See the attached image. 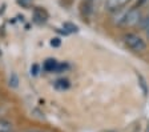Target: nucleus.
<instances>
[{
	"label": "nucleus",
	"mask_w": 149,
	"mask_h": 132,
	"mask_svg": "<svg viewBox=\"0 0 149 132\" xmlns=\"http://www.w3.org/2000/svg\"><path fill=\"white\" fill-rule=\"evenodd\" d=\"M25 132H43V131H40V129H28Z\"/></svg>",
	"instance_id": "ddd939ff"
},
{
	"label": "nucleus",
	"mask_w": 149,
	"mask_h": 132,
	"mask_svg": "<svg viewBox=\"0 0 149 132\" xmlns=\"http://www.w3.org/2000/svg\"><path fill=\"white\" fill-rule=\"evenodd\" d=\"M137 79H139V84L141 87V89H143L144 95H148V84H146V80L144 79V76L137 73Z\"/></svg>",
	"instance_id": "6e6552de"
},
{
	"label": "nucleus",
	"mask_w": 149,
	"mask_h": 132,
	"mask_svg": "<svg viewBox=\"0 0 149 132\" xmlns=\"http://www.w3.org/2000/svg\"><path fill=\"white\" fill-rule=\"evenodd\" d=\"M145 4H149V0H146V3Z\"/></svg>",
	"instance_id": "2eb2a0df"
},
{
	"label": "nucleus",
	"mask_w": 149,
	"mask_h": 132,
	"mask_svg": "<svg viewBox=\"0 0 149 132\" xmlns=\"http://www.w3.org/2000/svg\"><path fill=\"white\" fill-rule=\"evenodd\" d=\"M130 0H105V11L108 12H116V11L121 10V8H124L128 3H129Z\"/></svg>",
	"instance_id": "7ed1b4c3"
},
{
	"label": "nucleus",
	"mask_w": 149,
	"mask_h": 132,
	"mask_svg": "<svg viewBox=\"0 0 149 132\" xmlns=\"http://www.w3.org/2000/svg\"><path fill=\"white\" fill-rule=\"evenodd\" d=\"M141 19H143V12L140 10V7H132V8L127 10V12L124 15V19L120 23V27L130 28V27L139 25Z\"/></svg>",
	"instance_id": "f03ea898"
},
{
	"label": "nucleus",
	"mask_w": 149,
	"mask_h": 132,
	"mask_svg": "<svg viewBox=\"0 0 149 132\" xmlns=\"http://www.w3.org/2000/svg\"><path fill=\"white\" fill-rule=\"evenodd\" d=\"M123 41H124L125 47L129 48L133 52H144L146 50V43L141 36L133 32H127L123 36Z\"/></svg>",
	"instance_id": "f257e3e1"
},
{
	"label": "nucleus",
	"mask_w": 149,
	"mask_h": 132,
	"mask_svg": "<svg viewBox=\"0 0 149 132\" xmlns=\"http://www.w3.org/2000/svg\"><path fill=\"white\" fill-rule=\"evenodd\" d=\"M145 34H146V38H148V40H149V27L145 29Z\"/></svg>",
	"instance_id": "4468645a"
},
{
	"label": "nucleus",
	"mask_w": 149,
	"mask_h": 132,
	"mask_svg": "<svg viewBox=\"0 0 149 132\" xmlns=\"http://www.w3.org/2000/svg\"><path fill=\"white\" fill-rule=\"evenodd\" d=\"M47 17H48V15H47V12L44 10H41V8H36L35 10V19L37 22H45Z\"/></svg>",
	"instance_id": "0eeeda50"
},
{
	"label": "nucleus",
	"mask_w": 149,
	"mask_h": 132,
	"mask_svg": "<svg viewBox=\"0 0 149 132\" xmlns=\"http://www.w3.org/2000/svg\"><path fill=\"white\" fill-rule=\"evenodd\" d=\"M37 68H39V66H36V64L33 66V69L31 68V73H32V75H37Z\"/></svg>",
	"instance_id": "f8f14e48"
},
{
	"label": "nucleus",
	"mask_w": 149,
	"mask_h": 132,
	"mask_svg": "<svg viewBox=\"0 0 149 132\" xmlns=\"http://www.w3.org/2000/svg\"><path fill=\"white\" fill-rule=\"evenodd\" d=\"M57 67H59V63L55 59H47L43 64V69L47 71V72H56Z\"/></svg>",
	"instance_id": "39448f33"
},
{
	"label": "nucleus",
	"mask_w": 149,
	"mask_h": 132,
	"mask_svg": "<svg viewBox=\"0 0 149 132\" xmlns=\"http://www.w3.org/2000/svg\"><path fill=\"white\" fill-rule=\"evenodd\" d=\"M12 123L7 119H0V132H12Z\"/></svg>",
	"instance_id": "423d86ee"
},
{
	"label": "nucleus",
	"mask_w": 149,
	"mask_h": 132,
	"mask_svg": "<svg viewBox=\"0 0 149 132\" xmlns=\"http://www.w3.org/2000/svg\"><path fill=\"white\" fill-rule=\"evenodd\" d=\"M69 87H71V82H69L68 79H65V78L57 79V80L53 83V88L57 89V91H67Z\"/></svg>",
	"instance_id": "20e7f679"
},
{
	"label": "nucleus",
	"mask_w": 149,
	"mask_h": 132,
	"mask_svg": "<svg viewBox=\"0 0 149 132\" xmlns=\"http://www.w3.org/2000/svg\"><path fill=\"white\" fill-rule=\"evenodd\" d=\"M64 29H65V34H72V32H77L79 27L72 24V23H64Z\"/></svg>",
	"instance_id": "1a4fd4ad"
},
{
	"label": "nucleus",
	"mask_w": 149,
	"mask_h": 132,
	"mask_svg": "<svg viewBox=\"0 0 149 132\" xmlns=\"http://www.w3.org/2000/svg\"><path fill=\"white\" fill-rule=\"evenodd\" d=\"M146 132H149V127H148V129H146Z\"/></svg>",
	"instance_id": "dca6fc26"
},
{
	"label": "nucleus",
	"mask_w": 149,
	"mask_h": 132,
	"mask_svg": "<svg viewBox=\"0 0 149 132\" xmlns=\"http://www.w3.org/2000/svg\"><path fill=\"white\" fill-rule=\"evenodd\" d=\"M60 44H61V40H60L59 38H55L51 40V45H52V47H60Z\"/></svg>",
	"instance_id": "9b49d317"
},
{
	"label": "nucleus",
	"mask_w": 149,
	"mask_h": 132,
	"mask_svg": "<svg viewBox=\"0 0 149 132\" xmlns=\"http://www.w3.org/2000/svg\"><path fill=\"white\" fill-rule=\"evenodd\" d=\"M8 84H9V87H12V88H16L19 85V78H17V75H16L15 72L11 73L9 80H8Z\"/></svg>",
	"instance_id": "9d476101"
}]
</instances>
